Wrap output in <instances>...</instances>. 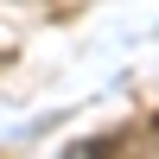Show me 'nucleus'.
Instances as JSON below:
<instances>
[{
	"instance_id": "obj_1",
	"label": "nucleus",
	"mask_w": 159,
	"mask_h": 159,
	"mask_svg": "<svg viewBox=\"0 0 159 159\" xmlns=\"http://www.w3.org/2000/svg\"><path fill=\"white\" fill-rule=\"evenodd\" d=\"M153 153H159V115H153Z\"/></svg>"
}]
</instances>
